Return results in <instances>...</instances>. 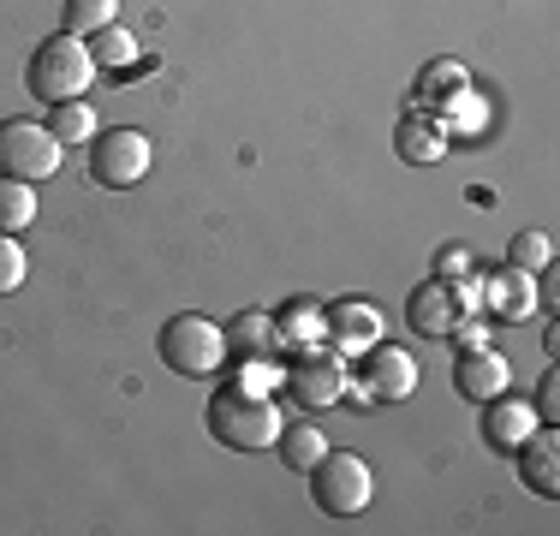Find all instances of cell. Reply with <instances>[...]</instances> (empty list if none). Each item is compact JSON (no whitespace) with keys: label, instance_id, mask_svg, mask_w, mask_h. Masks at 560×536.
Returning <instances> with one entry per match:
<instances>
[{"label":"cell","instance_id":"cell-8","mask_svg":"<svg viewBox=\"0 0 560 536\" xmlns=\"http://www.w3.org/2000/svg\"><path fill=\"white\" fill-rule=\"evenodd\" d=\"M364 358V370L352 375V394L364 399V406H399V399H411L418 394V358L406 352V346H394V340H376L370 352H358Z\"/></svg>","mask_w":560,"mask_h":536},{"label":"cell","instance_id":"cell-3","mask_svg":"<svg viewBox=\"0 0 560 536\" xmlns=\"http://www.w3.org/2000/svg\"><path fill=\"white\" fill-rule=\"evenodd\" d=\"M304 477H311V501L323 506L328 518H358L370 506V494H376V477H370L364 453H335L328 447Z\"/></svg>","mask_w":560,"mask_h":536},{"label":"cell","instance_id":"cell-26","mask_svg":"<svg viewBox=\"0 0 560 536\" xmlns=\"http://www.w3.org/2000/svg\"><path fill=\"white\" fill-rule=\"evenodd\" d=\"M530 406H537L542 423H560V375H555V370L537 382V399H530Z\"/></svg>","mask_w":560,"mask_h":536},{"label":"cell","instance_id":"cell-10","mask_svg":"<svg viewBox=\"0 0 560 536\" xmlns=\"http://www.w3.org/2000/svg\"><path fill=\"white\" fill-rule=\"evenodd\" d=\"M537 423H542L537 406H530L525 394H513V387H506V394H495V399H483V441H489L495 453H518Z\"/></svg>","mask_w":560,"mask_h":536},{"label":"cell","instance_id":"cell-18","mask_svg":"<svg viewBox=\"0 0 560 536\" xmlns=\"http://www.w3.org/2000/svg\"><path fill=\"white\" fill-rule=\"evenodd\" d=\"M275 447H280V459H287V471H311V465L316 459H323V453H328V435H323V429H316V423H287V429H280V441H275Z\"/></svg>","mask_w":560,"mask_h":536},{"label":"cell","instance_id":"cell-16","mask_svg":"<svg viewBox=\"0 0 560 536\" xmlns=\"http://www.w3.org/2000/svg\"><path fill=\"white\" fill-rule=\"evenodd\" d=\"M453 292H447V280H423V287H411V299H406V322H411V334H423V340H447V328H453Z\"/></svg>","mask_w":560,"mask_h":536},{"label":"cell","instance_id":"cell-17","mask_svg":"<svg viewBox=\"0 0 560 536\" xmlns=\"http://www.w3.org/2000/svg\"><path fill=\"white\" fill-rule=\"evenodd\" d=\"M226 328V358H280V334H275V311H238Z\"/></svg>","mask_w":560,"mask_h":536},{"label":"cell","instance_id":"cell-24","mask_svg":"<svg viewBox=\"0 0 560 536\" xmlns=\"http://www.w3.org/2000/svg\"><path fill=\"white\" fill-rule=\"evenodd\" d=\"M549 257H555L549 233H518L513 245H506V268H525V275H537V268H549Z\"/></svg>","mask_w":560,"mask_h":536},{"label":"cell","instance_id":"cell-5","mask_svg":"<svg viewBox=\"0 0 560 536\" xmlns=\"http://www.w3.org/2000/svg\"><path fill=\"white\" fill-rule=\"evenodd\" d=\"M162 364L173 375H215L226 364V328H221V322H209V316H197V311L167 316V328H162Z\"/></svg>","mask_w":560,"mask_h":536},{"label":"cell","instance_id":"cell-1","mask_svg":"<svg viewBox=\"0 0 560 536\" xmlns=\"http://www.w3.org/2000/svg\"><path fill=\"white\" fill-rule=\"evenodd\" d=\"M203 423H209V435H215L221 447H233V453H262V447H275L280 429H287L275 399L269 394H245V387H221V394L209 399Z\"/></svg>","mask_w":560,"mask_h":536},{"label":"cell","instance_id":"cell-13","mask_svg":"<svg viewBox=\"0 0 560 536\" xmlns=\"http://www.w3.org/2000/svg\"><path fill=\"white\" fill-rule=\"evenodd\" d=\"M483 311H495L501 322L537 316V275H525V268H501V275H489L483 268Z\"/></svg>","mask_w":560,"mask_h":536},{"label":"cell","instance_id":"cell-27","mask_svg":"<svg viewBox=\"0 0 560 536\" xmlns=\"http://www.w3.org/2000/svg\"><path fill=\"white\" fill-rule=\"evenodd\" d=\"M465 268H471V257H465L459 245H447L442 257H435V280H453V275H465Z\"/></svg>","mask_w":560,"mask_h":536},{"label":"cell","instance_id":"cell-21","mask_svg":"<svg viewBox=\"0 0 560 536\" xmlns=\"http://www.w3.org/2000/svg\"><path fill=\"white\" fill-rule=\"evenodd\" d=\"M48 131H55L60 143H90L102 126H96V107L78 96V102H55V107H48Z\"/></svg>","mask_w":560,"mask_h":536},{"label":"cell","instance_id":"cell-9","mask_svg":"<svg viewBox=\"0 0 560 536\" xmlns=\"http://www.w3.org/2000/svg\"><path fill=\"white\" fill-rule=\"evenodd\" d=\"M323 311H328V346H335L340 358L370 352V346L388 334V316H382L370 299H335V304H323Z\"/></svg>","mask_w":560,"mask_h":536},{"label":"cell","instance_id":"cell-19","mask_svg":"<svg viewBox=\"0 0 560 536\" xmlns=\"http://www.w3.org/2000/svg\"><path fill=\"white\" fill-rule=\"evenodd\" d=\"M459 90H471V72H465L459 60H430L418 72V102L423 107H442V102H453Z\"/></svg>","mask_w":560,"mask_h":536},{"label":"cell","instance_id":"cell-2","mask_svg":"<svg viewBox=\"0 0 560 536\" xmlns=\"http://www.w3.org/2000/svg\"><path fill=\"white\" fill-rule=\"evenodd\" d=\"M24 84H31L36 102H78L90 84H96V60H90V43H78V36H48L43 48L31 54V66H24Z\"/></svg>","mask_w":560,"mask_h":536},{"label":"cell","instance_id":"cell-4","mask_svg":"<svg viewBox=\"0 0 560 536\" xmlns=\"http://www.w3.org/2000/svg\"><path fill=\"white\" fill-rule=\"evenodd\" d=\"M60 161H66V143L43 119H0V179L43 185L60 173Z\"/></svg>","mask_w":560,"mask_h":536},{"label":"cell","instance_id":"cell-14","mask_svg":"<svg viewBox=\"0 0 560 536\" xmlns=\"http://www.w3.org/2000/svg\"><path fill=\"white\" fill-rule=\"evenodd\" d=\"M394 143H399V161H411V167H435L447 150H453V138H447V126H442V114H406L399 119V131H394Z\"/></svg>","mask_w":560,"mask_h":536},{"label":"cell","instance_id":"cell-25","mask_svg":"<svg viewBox=\"0 0 560 536\" xmlns=\"http://www.w3.org/2000/svg\"><path fill=\"white\" fill-rule=\"evenodd\" d=\"M24 275H31V257H24L19 233H0V299H7V292H19Z\"/></svg>","mask_w":560,"mask_h":536},{"label":"cell","instance_id":"cell-12","mask_svg":"<svg viewBox=\"0 0 560 536\" xmlns=\"http://www.w3.org/2000/svg\"><path fill=\"white\" fill-rule=\"evenodd\" d=\"M518 477H525L542 501L560 494V423H537L525 435V447H518Z\"/></svg>","mask_w":560,"mask_h":536},{"label":"cell","instance_id":"cell-7","mask_svg":"<svg viewBox=\"0 0 560 536\" xmlns=\"http://www.w3.org/2000/svg\"><path fill=\"white\" fill-rule=\"evenodd\" d=\"M287 394L299 399L304 411H328L352 394V364L335 352V346H311V352H292L287 364Z\"/></svg>","mask_w":560,"mask_h":536},{"label":"cell","instance_id":"cell-15","mask_svg":"<svg viewBox=\"0 0 560 536\" xmlns=\"http://www.w3.org/2000/svg\"><path fill=\"white\" fill-rule=\"evenodd\" d=\"M275 334H280V358L328 346V311L316 299H292L287 311H275Z\"/></svg>","mask_w":560,"mask_h":536},{"label":"cell","instance_id":"cell-22","mask_svg":"<svg viewBox=\"0 0 560 536\" xmlns=\"http://www.w3.org/2000/svg\"><path fill=\"white\" fill-rule=\"evenodd\" d=\"M119 19V0H66V36H78V43H90V36L102 31V24Z\"/></svg>","mask_w":560,"mask_h":536},{"label":"cell","instance_id":"cell-11","mask_svg":"<svg viewBox=\"0 0 560 536\" xmlns=\"http://www.w3.org/2000/svg\"><path fill=\"white\" fill-rule=\"evenodd\" d=\"M506 382H513V370H506V358L495 346H471V352H459V364H453V387H459V399H471V406L506 394Z\"/></svg>","mask_w":560,"mask_h":536},{"label":"cell","instance_id":"cell-23","mask_svg":"<svg viewBox=\"0 0 560 536\" xmlns=\"http://www.w3.org/2000/svg\"><path fill=\"white\" fill-rule=\"evenodd\" d=\"M36 221V185L0 179V233H24Z\"/></svg>","mask_w":560,"mask_h":536},{"label":"cell","instance_id":"cell-20","mask_svg":"<svg viewBox=\"0 0 560 536\" xmlns=\"http://www.w3.org/2000/svg\"><path fill=\"white\" fill-rule=\"evenodd\" d=\"M90 60H96V72H126V66H138V36L119 31V19L102 24V31L90 36Z\"/></svg>","mask_w":560,"mask_h":536},{"label":"cell","instance_id":"cell-6","mask_svg":"<svg viewBox=\"0 0 560 536\" xmlns=\"http://www.w3.org/2000/svg\"><path fill=\"white\" fill-rule=\"evenodd\" d=\"M150 167H155L150 131L114 126V131H96V138H90V179H96L102 191H131V185H143Z\"/></svg>","mask_w":560,"mask_h":536}]
</instances>
